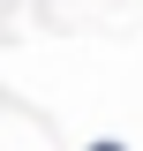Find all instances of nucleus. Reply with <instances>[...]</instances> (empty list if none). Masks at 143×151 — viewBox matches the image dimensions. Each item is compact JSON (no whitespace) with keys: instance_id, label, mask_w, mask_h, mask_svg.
<instances>
[{"instance_id":"1","label":"nucleus","mask_w":143,"mask_h":151,"mask_svg":"<svg viewBox=\"0 0 143 151\" xmlns=\"http://www.w3.org/2000/svg\"><path fill=\"white\" fill-rule=\"evenodd\" d=\"M90 151H121V144H90Z\"/></svg>"}]
</instances>
